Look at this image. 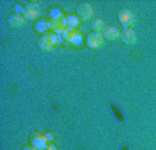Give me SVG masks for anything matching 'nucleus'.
<instances>
[{
    "instance_id": "nucleus-10",
    "label": "nucleus",
    "mask_w": 156,
    "mask_h": 150,
    "mask_svg": "<svg viewBox=\"0 0 156 150\" xmlns=\"http://www.w3.org/2000/svg\"><path fill=\"white\" fill-rule=\"evenodd\" d=\"M9 25L11 28H20V26H23L25 24V18H24L23 14H18V13H14L9 17V20H7Z\"/></svg>"
},
{
    "instance_id": "nucleus-7",
    "label": "nucleus",
    "mask_w": 156,
    "mask_h": 150,
    "mask_svg": "<svg viewBox=\"0 0 156 150\" xmlns=\"http://www.w3.org/2000/svg\"><path fill=\"white\" fill-rule=\"evenodd\" d=\"M29 142H31V146H34L36 150H46V147L49 146L46 136L45 135H42V134H39V132L31 135Z\"/></svg>"
},
{
    "instance_id": "nucleus-6",
    "label": "nucleus",
    "mask_w": 156,
    "mask_h": 150,
    "mask_svg": "<svg viewBox=\"0 0 156 150\" xmlns=\"http://www.w3.org/2000/svg\"><path fill=\"white\" fill-rule=\"evenodd\" d=\"M49 25H50V31L56 35H63L64 31L68 28L67 25V17H63L60 20H49Z\"/></svg>"
},
{
    "instance_id": "nucleus-11",
    "label": "nucleus",
    "mask_w": 156,
    "mask_h": 150,
    "mask_svg": "<svg viewBox=\"0 0 156 150\" xmlns=\"http://www.w3.org/2000/svg\"><path fill=\"white\" fill-rule=\"evenodd\" d=\"M121 35V32L119 31V28H116V26H106L103 29V38L107 40H116L119 39Z\"/></svg>"
},
{
    "instance_id": "nucleus-5",
    "label": "nucleus",
    "mask_w": 156,
    "mask_h": 150,
    "mask_svg": "<svg viewBox=\"0 0 156 150\" xmlns=\"http://www.w3.org/2000/svg\"><path fill=\"white\" fill-rule=\"evenodd\" d=\"M103 40H105L103 35L99 32H91L85 38V43L91 49H99V47H102L103 46Z\"/></svg>"
},
{
    "instance_id": "nucleus-16",
    "label": "nucleus",
    "mask_w": 156,
    "mask_h": 150,
    "mask_svg": "<svg viewBox=\"0 0 156 150\" xmlns=\"http://www.w3.org/2000/svg\"><path fill=\"white\" fill-rule=\"evenodd\" d=\"M45 136H46V139H48V140H53V135L50 134V132H46Z\"/></svg>"
},
{
    "instance_id": "nucleus-15",
    "label": "nucleus",
    "mask_w": 156,
    "mask_h": 150,
    "mask_svg": "<svg viewBox=\"0 0 156 150\" xmlns=\"http://www.w3.org/2000/svg\"><path fill=\"white\" fill-rule=\"evenodd\" d=\"M50 18H52V20H60V18H63V11L60 10V9H57V7H55V9H52V10H50Z\"/></svg>"
},
{
    "instance_id": "nucleus-4",
    "label": "nucleus",
    "mask_w": 156,
    "mask_h": 150,
    "mask_svg": "<svg viewBox=\"0 0 156 150\" xmlns=\"http://www.w3.org/2000/svg\"><path fill=\"white\" fill-rule=\"evenodd\" d=\"M39 14H41V9H39V4L38 3H28L25 7H24L23 10V15L25 20L28 21H34L36 20L39 17Z\"/></svg>"
},
{
    "instance_id": "nucleus-1",
    "label": "nucleus",
    "mask_w": 156,
    "mask_h": 150,
    "mask_svg": "<svg viewBox=\"0 0 156 150\" xmlns=\"http://www.w3.org/2000/svg\"><path fill=\"white\" fill-rule=\"evenodd\" d=\"M62 42H63L62 35H56L53 32H46L43 35H41V38L38 40V46L39 49L43 50V52H50L56 45H60Z\"/></svg>"
},
{
    "instance_id": "nucleus-3",
    "label": "nucleus",
    "mask_w": 156,
    "mask_h": 150,
    "mask_svg": "<svg viewBox=\"0 0 156 150\" xmlns=\"http://www.w3.org/2000/svg\"><path fill=\"white\" fill-rule=\"evenodd\" d=\"M117 20L124 28H130L134 24V14L128 9H120L119 13H117Z\"/></svg>"
},
{
    "instance_id": "nucleus-9",
    "label": "nucleus",
    "mask_w": 156,
    "mask_h": 150,
    "mask_svg": "<svg viewBox=\"0 0 156 150\" xmlns=\"http://www.w3.org/2000/svg\"><path fill=\"white\" fill-rule=\"evenodd\" d=\"M120 39L124 45H133V43H135V40H136V35H135L133 28H124V29L121 31Z\"/></svg>"
},
{
    "instance_id": "nucleus-13",
    "label": "nucleus",
    "mask_w": 156,
    "mask_h": 150,
    "mask_svg": "<svg viewBox=\"0 0 156 150\" xmlns=\"http://www.w3.org/2000/svg\"><path fill=\"white\" fill-rule=\"evenodd\" d=\"M48 29H50L49 21H46V20H41V21H38V22H36V25H35V31H36V32H41V33L43 35V33L49 32Z\"/></svg>"
},
{
    "instance_id": "nucleus-14",
    "label": "nucleus",
    "mask_w": 156,
    "mask_h": 150,
    "mask_svg": "<svg viewBox=\"0 0 156 150\" xmlns=\"http://www.w3.org/2000/svg\"><path fill=\"white\" fill-rule=\"evenodd\" d=\"M80 24V18L77 15H68L67 17V25L68 28H77V25Z\"/></svg>"
},
{
    "instance_id": "nucleus-2",
    "label": "nucleus",
    "mask_w": 156,
    "mask_h": 150,
    "mask_svg": "<svg viewBox=\"0 0 156 150\" xmlns=\"http://www.w3.org/2000/svg\"><path fill=\"white\" fill-rule=\"evenodd\" d=\"M63 38L68 40L73 46H81L84 42V36H82L81 31H78L77 28H67L63 33Z\"/></svg>"
},
{
    "instance_id": "nucleus-18",
    "label": "nucleus",
    "mask_w": 156,
    "mask_h": 150,
    "mask_svg": "<svg viewBox=\"0 0 156 150\" xmlns=\"http://www.w3.org/2000/svg\"><path fill=\"white\" fill-rule=\"evenodd\" d=\"M23 150H36V149H35V147H34V146H25Z\"/></svg>"
},
{
    "instance_id": "nucleus-8",
    "label": "nucleus",
    "mask_w": 156,
    "mask_h": 150,
    "mask_svg": "<svg viewBox=\"0 0 156 150\" xmlns=\"http://www.w3.org/2000/svg\"><path fill=\"white\" fill-rule=\"evenodd\" d=\"M77 13H78V17H80L81 20L87 21V20H89V18L94 15V9H92L91 3H87V2H84V3H80V4H78Z\"/></svg>"
},
{
    "instance_id": "nucleus-12",
    "label": "nucleus",
    "mask_w": 156,
    "mask_h": 150,
    "mask_svg": "<svg viewBox=\"0 0 156 150\" xmlns=\"http://www.w3.org/2000/svg\"><path fill=\"white\" fill-rule=\"evenodd\" d=\"M91 28L94 29V32H103V29L106 28L105 26V22L102 18H94V20L91 21Z\"/></svg>"
},
{
    "instance_id": "nucleus-17",
    "label": "nucleus",
    "mask_w": 156,
    "mask_h": 150,
    "mask_svg": "<svg viewBox=\"0 0 156 150\" xmlns=\"http://www.w3.org/2000/svg\"><path fill=\"white\" fill-rule=\"evenodd\" d=\"M46 150H57V147L53 146V145H49V146L46 147Z\"/></svg>"
}]
</instances>
